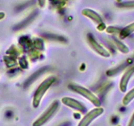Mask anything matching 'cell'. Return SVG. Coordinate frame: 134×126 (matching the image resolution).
I'll list each match as a JSON object with an SVG mask.
<instances>
[{
	"label": "cell",
	"instance_id": "obj_16",
	"mask_svg": "<svg viewBox=\"0 0 134 126\" xmlns=\"http://www.w3.org/2000/svg\"><path fill=\"white\" fill-rule=\"evenodd\" d=\"M118 126H121V125H118Z\"/></svg>",
	"mask_w": 134,
	"mask_h": 126
},
{
	"label": "cell",
	"instance_id": "obj_11",
	"mask_svg": "<svg viewBox=\"0 0 134 126\" xmlns=\"http://www.w3.org/2000/svg\"><path fill=\"white\" fill-rule=\"evenodd\" d=\"M119 7L126 9H134V1L124 2V3H120Z\"/></svg>",
	"mask_w": 134,
	"mask_h": 126
},
{
	"label": "cell",
	"instance_id": "obj_4",
	"mask_svg": "<svg viewBox=\"0 0 134 126\" xmlns=\"http://www.w3.org/2000/svg\"><path fill=\"white\" fill-rule=\"evenodd\" d=\"M104 112V109L101 107H97L89 112L86 114L82 120L80 122L78 126H89L90 123L96 119L97 118L100 116Z\"/></svg>",
	"mask_w": 134,
	"mask_h": 126
},
{
	"label": "cell",
	"instance_id": "obj_8",
	"mask_svg": "<svg viewBox=\"0 0 134 126\" xmlns=\"http://www.w3.org/2000/svg\"><path fill=\"white\" fill-rule=\"evenodd\" d=\"M82 13L83 15L90 18L93 20H94L95 22L100 23L102 22V19H101L100 16L93 10L89 9H85L82 10Z\"/></svg>",
	"mask_w": 134,
	"mask_h": 126
},
{
	"label": "cell",
	"instance_id": "obj_14",
	"mask_svg": "<svg viewBox=\"0 0 134 126\" xmlns=\"http://www.w3.org/2000/svg\"><path fill=\"white\" fill-rule=\"evenodd\" d=\"M5 15L4 13L0 12V20H2L5 17Z\"/></svg>",
	"mask_w": 134,
	"mask_h": 126
},
{
	"label": "cell",
	"instance_id": "obj_1",
	"mask_svg": "<svg viewBox=\"0 0 134 126\" xmlns=\"http://www.w3.org/2000/svg\"><path fill=\"white\" fill-rule=\"evenodd\" d=\"M55 81V78L53 77H51V78H47V79L43 81L42 84L38 87V88L36 91L33 98L32 105H33L34 108H38L39 106L40 103L44 96L45 93L47 92L48 89L53 84Z\"/></svg>",
	"mask_w": 134,
	"mask_h": 126
},
{
	"label": "cell",
	"instance_id": "obj_5",
	"mask_svg": "<svg viewBox=\"0 0 134 126\" xmlns=\"http://www.w3.org/2000/svg\"><path fill=\"white\" fill-rule=\"evenodd\" d=\"M62 102L66 106H69L72 108H74L78 111L82 112L86 110V108L80 102H78L74 99L70 98V97H63L62 99Z\"/></svg>",
	"mask_w": 134,
	"mask_h": 126
},
{
	"label": "cell",
	"instance_id": "obj_6",
	"mask_svg": "<svg viewBox=\"0 0 134 126\" xmlns=\"http://www.w3.org/2000/svg\"><path fill=\"white\" fill-rule=\"evenodd\" d=\"M133 74L134 66H133V67L128 69V70L126 72V73L123 75V76H122V79H121L120 80V91H122V92L124 93L126 91L130 78H131V76H132Z\"/></svg>",
	"mask_w": 134,
	"mask_h": 126
},
{
	"label": "cell",
	"instance_id": "obj_7",
	"mask_svg": "<svg viewBox=\"0 0 134 126\" xmlns=\"http://www.w3.org/2000/svg\"><path fill=\"white\" fill-rule=\"evenodd\" d=\"M88 39L91 45L92 46L93 48L98 53H99L100 55H102V56H105V57H107V56H110L109 52H108L107 51H106L104 48H103L100 45L98 44V43L94 39V38H91V37H89Z\"/></svg>",
	"mask_w": 134,
	"mask_h": 126
},
{
	"label": "cell",
	"instance_id": "obj_9",
	"mask_svg": "<svg viewBox=\"0 0 134 126\" xmlns=\"http://www.w3.org/2000/svg\"><path fill=\"white\" fill-rule=\"evenodd\" d=\"M134 32V22L131 23V24H129L128 26H127L126 27H125L124 28L121 30L120 34V38L124 39V38H126L127 37H128L129 36L131 35V34Z\"/></svg>",
	"mask_w": 134,
	"mask_h": 126
},
{
	"label": "cell",
	"instance_id": "obj_13",
	"mask_svg": "<svg viewBox=\"0 0 134 126\" xmlns=\"http://www.w3.org/2000/svg\"><path fill=\"white\" fill-rule=\"evenodd\" d=\"M127 126H134V112L132 114V116H131V118L130 119V122H129Z\"/></svg>",
	"mask_w": 134,
	"mask_h": 126
},
{
	"label": "cell",
	"instance_id": "obj_2",
	"mask_svg": "<svg viewBox=\"0 0 134 126\" xmlns=\"http://www.w3.org/2000/svg\"><path fill=\"white\" fill-rule=\"evenodd\" d=\"M59 107V101H55L49 107V108L38 118L34 122L32 126H42L47 123L58 110Z\"/></svg>",
	"mask_w": 134,
	"mask_h": 126
},
{
	"label": "cell",
	"instance_id": "obj_15",
	"mask_svg": "<svg viewBox=\"0 0 134 126\" xmlns=\"http://www.w3.org/2000/svg\"><path fill=\"white\" fill-rule=\"evenodd\" d=\"M116 1L118 3H122V0H116Z\"/></svg>",
	"mask_w": 134,
	"mask_h": 126
},
{
	"label": "cell",
	"instance_id": "obj_12",
	"mask_svg": "<svg viewBox=\"0 0 134 126\" xmlns=\"http://www.w3.org/2000/svg\"><path fill=\"white\" fill-rule=\"evenodd\" d=\"M38 4L40 7H44L46 4V0H38Z\"/></svg>",
	"mask_w": 134,
	"mask_h": 126
},
{
	"label": "cell",
	"instance_id": "obj_10",
	"mask_svg": "<svg viewBox=\"0 0 134 126\" xmlns=\"http://www.w3.org/2000/svg\"><path fill=\"white\" fill-rule=\"evenodd\" d=\"M134 99V88L130 90L122 99V104L124 106L128 105Z\"/></svg>",
	"mask_w": 134,
	"mask_h": 126
},
{
	"label": "cell",
	"instance_id": "obj_3",
	"mask_svg": "<svg viewBox=\"0 0 134 126\" xmlns=\"http://www.w3.org/2000/svg\"><path fill=\"white\" fill-rule=\"evenodd\" d=\"M69 88L76 92L77 93L80 94L82 96L84 97L86 99H87L96 107H100V102L99 99L86 88L82 87V86L72 84L69 85Z\"/></svg>",
	"mask_w": 134,
	"mask_h": 126
}]
</instances>
